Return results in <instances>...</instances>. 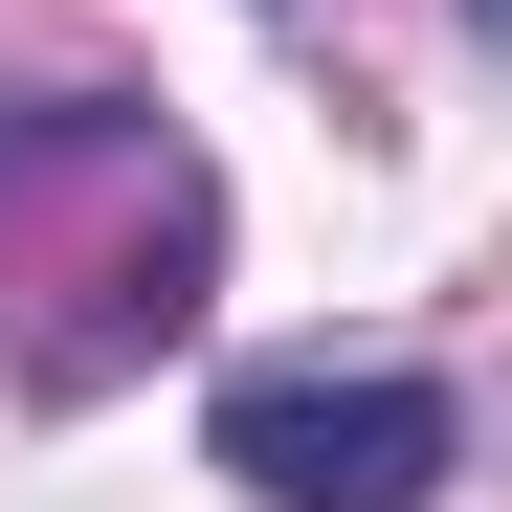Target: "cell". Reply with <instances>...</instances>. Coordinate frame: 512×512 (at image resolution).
I'll list each match as a JSON object with an SVG mask.
<instances>
[{
	"instance_id": "cell-1",
	"label": "cell",
	"mask_w": 512,
	"mask_h": 512,
	"mask_svg": "<svg viewBox=\"0 0 512 512\" xmlns=\"http://www.w3.org/2000/svg\"><path fill=\"white\" fill-rule=\"evenodd\" d=\"M201 446H223V490L245 512H446V468H468V401L446 379H401V357H268V379H223L201 401Z\"/></svg>"
}]
</instances>
